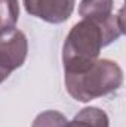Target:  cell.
<instances>
[{
  "mask_svg": "<svg viewBox=\"0 0 126 127\" xmlns=\"http://www.w3.org/2000/svg\"><path fill=\"white\" fill-rule=\"evenodd\" d=\"M123 32V9L105 19H83L74 24L63 46L64 71L76 72L91 66L101 49L116 41Z\"/></svg>",
  "mask_w": 126,
  "mask_h": 127,
  "instance_id": "obj_1",
  "label": "cell"
},
{
  "mask_svg": "<svg viewBox=\"0 0 126 127\" xmlns=\"http://www.w3.org/2000/svg\"><path fill=\"white\" fill-rule=\"evenodd\" d=\"M123 83V71L110 59H96L91 66L65 72V89L79 102H91L96 97L116 92Z\"/></svg>",
  "mask_w": 126,
  "mask_h": 127,
  "instance_id": "obj_2",
  "label": "cell"
},
{
  "mask_svg": "<svg viewBox=\"0 0 126 127\" xmlns=\"http://www.w3.org/2000/svg\"><path fill=\"white\" fill-rule=\"evenodd\" d=\"M28 53V41L19 30L6 28L0 31V64L10 71L22 66Z\"/></svg>",
  "mask_w": 126,
  "mask_h": 127,
  "instance_id": "obj_3",
  "label": "cell"
},
{
  "mask_svg": "<svg viewBox=\"0 0 126 127\" xmlns=\"http://www.w3.org/2000/svg\"><path fill=\"white\" fill-rule=\"evenodd\" d=\"M27 13L49 24L65 22L73 10L76 0H22Z\"/></svg>",
  "mask_w": 126,
  "mask_h": 127,
  "instance_id": "obj_4",
  "label": "cell"
},
{
  "mask_svg": "<svg viewBox=\"0 0 126 127\" xmlns=\"http://www.w3.org/2000/svg\"><path fill=\"white\" fill-rule=\"evenodd\" d=\"M108 123L110 121L105 111L96 106H88L79 111L71 121H67L65 127H108Z\"/></svg>",
  "mask_w": 126,
  "mask_h": 127,
  "instance_id": "obj_5",
  "label": "cell"
},
{
  "mask_svg": "<svg viewBox=\"0 0 126 127\" xmlns=\"http://www.w3.org/2000/svg\"><path fill=\"white\" fill-rule=\"evenodd\" d=\"M113 0H82L79 13L83 19H105L113 15Z\"/></svg>",
  "mask_w": 126,
  "mask_h": 127,
  "instance_id": "obj_6",
  "label": "cell"
},
{
  "mask_svg": "<svg viewBox=\"0 0 126 127\" xmlns=\"http://www.w3.org/2000/svg\"><path fill=\"white\" fill-rule=\"evenodd\" d=\"M19 16L18 0H0V31L13 28Z\"/></svg>",
  "mask_w": 126,
  "mask_h": 127,
  "instance_id": "obj_7",
  "label": "cell"
},
{
  "mask_svg": "<svg viewBox=\"0 0 126 127\" xmlns=\"http://www.w3.org/2000/svg\"><path fill=\"white\" fill-rule=\"evenodd\" d=\"M65 124H67V118L64 114L49 109L39 114L31 127H65Z\"/></svg>",
  "mask_w": 126,
  "mask_h": 127,
  "instance_id": "obj_8",
  "label": "cell"
},
{
  "mask_svg": "<svg viewBox=\"0 0 126 127\" xmlns=\"http://www.w3.org/2000/svg\"><path fill=\"white\" fill-rule=\"evenodd\" d=\"M10 72H12L10 69H7L6 66H3V65L0 64V83H3V81L10 75Z\"/></svg>",
  "mask_w": 126,
  "mask_h": 127,
  "instance_id": "obj_9",
  "label": "cell"
}]
</instances>
